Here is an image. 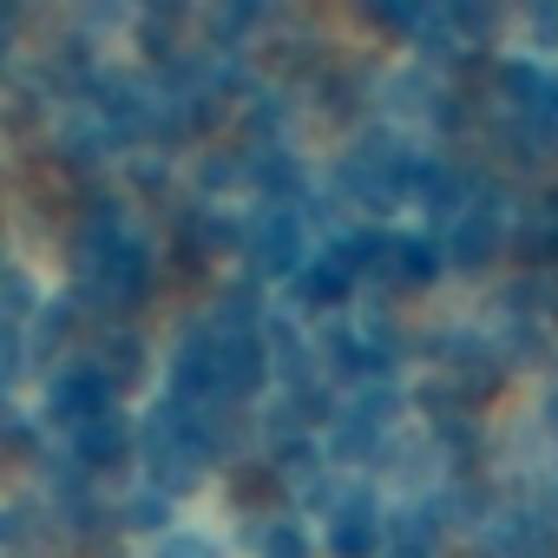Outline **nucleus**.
Masks as SVG:
<instances>
[{"mask_svg": "<svg viewBox=\"0 0 558 558\" xmlns=\"http://www.w3.org/2000/svg\"><path fill=\"white\" fill-rule=\"evenodd\" d=\"M210 342H217V388H223V408L250 401V395L269 381L263 329H210Z\"/></svg>", "mask_w": 558, "mask_h": 558, "instance_id": "f257e3e1", "label": "nucleus"}, {"mask_svg": "<svg viewBox=\"0 0 558 558\" xmlns=\"http://www.w3.org/2000/svg\"><path fill=\"white\" fill-rule=\"evenodd\" d=\"M250 256H256V269H263V276H296V269L310 263V230H303V210L269 204V210L256 217V230H250Z\"/></svg>", "mask_w": 558, "mask_h": 558, "instance_id": "f03ea898", "label": "nucleus"}, {"mask_svg": "<svg viewBox=\"0 0 558 558\" xmlns=\"http://www.w3.org/2000/svg\"><path fill=\"white\" fill-rule=\"evenodd\" d=\"M329 551L336 558H381L388 551V519H381V506L362 486H349L329 506Z\"/></svg>", "mask_w": 558, "mask_h": 558, "instance_id": "7ed1b4c3", "label": "nucleus"}, {"mask_svg": "<svg viewBox=\"0 0 558 558\" xmlns=\"http://www.w3.org/2000/svg\"><path fill=\"white\" fill-rule=\"evenodd\" d=\"M106 408H112V381H106L99 368H60L47 414H53L66 434H73V427H86V421H99Z\"/></svg>", "mask_w": 558, "mask_h": 558, "instance_id": "20e7f679", "label": "nucleus"}, {"mask_svg": "<svg viewBox=\"0 0 558 558\" xmlns=\"http://www.w3.org/2000/svg\"><path fill=\"white\" fill-rule=\"evenodd\" d=\"M125 453H132V421H125L119 408H106L99 421L73 427V460H80L86 473H99V466H119Z\"/></svg>", "mask_w": 558, "mask_h": 558, "instance_id": "39448f33", "label": "nucleus"}, {"mask_svg": "<svg viewBox=\"0 0 558 558\" xmlns=\"http://www.w3.org/2000/svg\"><path fill=\"white\" fill-rule=\"evenodd\" d=\"M349 290H355V269H349L336 250L296 269V303H303V310H342V303H349Z\"/></svg>", "mask_w": 558, "mask_h": 558, "instance_id": "423d86ee", "label": "nucleus"}, {"mask_svg": "<svg viewBox=\"0 0 558 558\" xmlns=\"http://www.w3.org/2000/svg\"><path fill=\"white\" fill-rule=\"evenodd\" d=\"M99 375L112 381V395L132 388V381L145 375V342H138V336H106V349H99Z\"/></svg>", "mask_w": 558, "mask_h": 558, "instance_id": "0eeeda50", "label": "nucleus"}, {"mask_svg": "<svg viewBox=\"0 0 558 558\" xmlns=\"http://www.w3.org/2000/svg\"><path fill=\"white\" fill-rule=\"evenodd\" d=\"M493 243H499V223H493V217H460V223H453V236H447L453 263H466V269H473V263H486V256H493Z\"/></svg>", "mask_w": 558, "mask_h": 558, "instance_id": "6e6552de", "label": "nucleus"}, {"mask_svg": "<svg viewBox=\"0 0 558 558\" xmlns=\"http://www.w3.org/2000/svg\"><path fill=\"white\" fill-rule=\"evenodd\" d=\"M395 269H401V283H434V276H440V243H427V236H395Z\"/></svg>", "mask_w": 558, "mask_h": 558, "instance_id": "1a4fd4ad", "label": "nucleus"}, {"mask_svg": "<svg viewBox=\"0 0 558 558\" xmlns=\"http://www.w3.org/2000/svg\"><path fill=\"white\" fill-rule=\"evenodd\" d=\"M250 178H256V184H269L276 197H296V191H303V165H296L290 151H263V158L250 165Z\"/></svg>", "mask_w": 558, "mask_h": 558, "instance_id": "9d476101", "label": "nucleus"}, {"mask_svg": "<svg viewBox=\"0 0 558 558\" xmlns=\"http://www.w3.org/2000/svg\"><path fill=\"white\" fill-rule=\"evenodd\" d=\"M119 519H125L132 532H165V525H171V499L145 486V493H132V499L119 506Z\"/></svg>", "mask_w": 558, "mask_h": 558, "instance_id": "9b49d317", "label": "nucleus"}, {"mask_svg": "<svg viewBox=\"0 0 558 558\" xmlns=\"http://www.w3.org/2000/svg\"><path fill=\"white\" fill-rule=\"evenodd\" d=\"M73 316H80V303H53V310H40V336H34V355H53V349L73 336Z\"/></svg>", "mask_w": 558, "mask_h": 558, "instance_id": "f8f14e48", "label": "nucleus"}, {"mask_svg": "<svg viewBox=\"0 0 558 558\" xmlns=\"http://www.w3.org/2000/svg\"><path fill=\"white\" fill-rule=\"evenodd\" d=\"M256 545H263V558H310V538L296 525H263Z\"/></svg>", "mask_w": 558, "mask_h": 558, "instance_id": "ddd939ff", "label": "nucleus"}, {"mask_svg": "<svg viewBox=\"0 0 558 558\" xmlns=\"http://www.w3.org/2000/svg\"><path fill=\"white\" fill-rule=\"evenodd\" d=\"M276 493H283L276 466H243V480H236V506H256V499H276Z\"/></svg>", "mask_w": 558, "mask_h": 558, "instance_id": "4468645a", "label": "nucleus"}, {"mask_svg": "<svg viewBox=\"0 0 558 558\" xmlns=\"http://www.w3.org/2000/svg\"><path fill=\"white\" fill-rule=\"evenodd\" d=\"M0 545H8V551H34V512L27 506L0 512Z\"/></svg>", "mask_w": 558, "mask_h": 558, "instance_id": "2eb2a0df", "label": "nucleus"}, {"mask_svg": "<svg viewBox=\"0 0 558 558\" xmlns=\"http://www.w3.org/2000/svg\"><path fill=\"white\" fill-rule=\"evenodd\" d=\"M151 558H217V545H204V538H191V532H171Z\"/></svg>", "mask_w": 558, "mask_h": 558, "instance_id": "dca6fc26", "label": "nucleus"}]
</instances>
